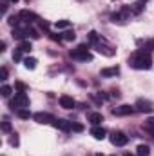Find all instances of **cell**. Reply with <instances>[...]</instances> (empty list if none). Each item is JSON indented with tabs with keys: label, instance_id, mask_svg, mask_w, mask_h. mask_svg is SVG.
<instances>
[{
	"label": "cell",
	"instance_id": "1",
	"mask_svg": "<svg viewBox=\"0 0 154 156\" xmlns=\"http://www.w3.org/2000/svg\"><path fill=\"white\" fill-rule=\"evenodd\" d=\"M151 64H152V56L145 49H138L136 53H132L129 56V66L132 69H149Z\"/></svg>",
	"mask_w": 154,
	"mask_h": 156
},
{
	"label": "cell",
	"instance_id": "2",
	"mask_svg": "<svg viewBox=\"0 0 154 156\" xmlns=\"http://www.w3.org/2000/svg\"><path fill=\"white\" fill-rule=\"evenodd\" d=\"M87 38H89V42L94 45V49H96L100 55H105V56H114V55H116L114 47H113V45H109V44L102 38L96 31H91V33L87 35Z\"/></svg>",
	"mask_w": 154,
	"mask_h": 156
},
{
	"label": "cell",
	"instance_id": "3",
	"mask_svg": "<svg viewBox=\"0 0 154 156\" xmlns=\"http://www.w3.org/2000/svg\"><path fill=\"white\" fill-rule=\"evenodd\" d=\"M71 58L73 60H80V62H87V60H93V55L89 53V45L87 44H80L78 47L71 49Z\"/></svg>",
	"mask_w": 154,
	"mask_h": 156
},
{
	"label": "cell",
	"instance_id": "4",
	"mask_svg": "<svg viewBox=\"0 0 154 156\" xmlns=\"http://www.w3.org/2000/svg\"><path fill=\"white\" fill-rule=\"evenodd\" d=\"M9 107H11L13 111L27 109V107H29V98H27V94H26V93H16L15 98L9 102Z\"/></svg>",
	"mask_w": 154,
	"mask_h": 156
},
{
	"label": "cell",
	"instance_id": "5",
	"mask_svg": "<svg viewBox=\"0 0 154 156\" xmlns=\"http://www.w3.org/2000/svg\"><path fill=\"white\" fill-rule=\"evenodd\" d=\"M131 13H132V11H131V7H121L118 13L111 15V20H113L114 24H116V22H118V24H125V22L131 18Z\"/></svg>",
	"mask_w": 154,
	"mask_h": 156
},
{
	"label": "cell",
	"instance_id": "6",
	"mask_svg": "<svg viewBox=\"0 0 154 156\" xmlns=\"http://www.w3.org/2000/svg\"><path fill=\"white\" fill-rule=\"evenodd\" d=\"M127 142H129V136L125 133H121V131H113L111 133V144L113 145L123 147V145H127Z\"/></svg>",
	"mask_w": 154,
	"mask_h": 156
},
{
	"label": "cell",
	"instance_id": "7",
	"mask_svg": "<svg viewBox=\"0 0 154 156\" xmlns=\"http://www.w3.org/2000/svg\"><path fill=\"white\" fill-rule=\"evenodd\" d=\"M18 16H20V20L24 22V24H27V26H31V24H35V22H38V15H35L33 11H29V9H22L20 13H18Z\"/></svg>",
	"mask_w": 154,
	"mask_h": 156
},
{
	"label": "cell",
	"instance_id": "8",
	"mask_svg": "<svg viewBox=\"0 0 154 156\" xmlns=\"http://www.w3.org/2000/svg\"><path fill=\"white\" fill-rule=\"evenodd\" d=\"M53 125H54L56 129L64 131V133H69V131H73V122H69V120H64V118H54Z\"/></svg>",
	"mask_w": 154,
	"mask_h": 156
},
{
	"label": "cell",
	"instance_id": "9",
	"mask_svg": "<svg viewBox=\"0 0 154 156\" xmlns=\"http://www.w3.org/2000/svg\"><path fill=\"white\" fill-rule=\"evenodd\" d=\"M134 107H136V111H138V113H152V111H154L152 102H149V100H138Z\"/></svg>",
	"mask_w": 154,
	"mask_h": 156
},
{
	"label": "cell",
	"instance_id": "10",
	"mask_svg": "<svg viewBox=\"0 0 154 156\" xmlns=\"http://www.w3.org/2000/svg\"><path fill=\"white\" fill-rule=\"evenodd\" d=\"M33 120L38 122V123H53L54 122V116L49 115V113H35L33 115Z\"/></svg>",
	"mask_w": 154,
	"mask_h": 156
},
{
	"label": "cell",
	"instance_id": "11",
	"mask_svg": "<svg viewBox=\"0 0 154 156\" xmlns=\"http://www.w3.org/2000/svg\"><path fill=\"white\" fill-rule=\"evenodd\" d=\"M132 113H134V107H131V105L113 107V115H116V116H127V115H132Z\"/></svg>",
	"mask_w": 154,
	"mask_h": 156
},
{
	"label": "cell",
	"instance_id": "12",
	"mask_svg": "<svg viewBox=\"0 0 154 156\" xmlns=\"http://www.w3.org/2000/svg\"><path fill=\"white\" fill-rule=\"evenodd\" d=\"M105 134H107V131H105L103 127H100V125H94V127L91 129V136H93L94 140H103Z\"/></svg>",
	"mask_w": 154,
	"mask_h": 156
},
{
	"label": "cell",
	"instance_id": "13",
	"mask_svg": "<svg viewBox=\"0 0 154 156\" xmlns=\"http://www.w3.org/2000/svg\"><path fill=\"white\" fill-rule=\"evenodd\" d=\"M100 75L103 78H111V76H118L120 75V67L114 66V67H103L102 71H100Z\"/></svg>",
	"mask_w": 154,
	"mask_h": 156
},
{
	"label": "cell",
	"instance_id": "14",
	"mask_svg": "<svg viewBox=\"0 0 154 156\" xmlns=\"http://www.w3.org/2000/svg\"><path fill=\"white\" fill-rule=\"evenodd\" d=\"M60 105L64 107V109H73L75 105H76V102L71 98V96H67V94H64V96H60Z\"/></svg>",
	"mask_w": 154,
	"mask_h": 156
},
{
	"label": "cell",
	"instance_id": "15",
	"mask_svg": "<svg viewBox=\"0 0 154 156\" xmlns=\"http://www.w3.org/2000/svg\"><path fill=\"white\" fill-rule=\"evenodd\" d=\"M145 2H147V0H138V2H134V4L131 5V11H132L134 15L142 13V11H143V7H145Z\"/></svg>",
	"mask_w": 154,
	"mask_h": 156
},
{
	"label": "cell",
	"instance_id": "16",
	"mask_svg": "<svg viewBox=\"0 0 154 156\" xmlns=\"http://www.w3.org/2000/svg\"><path fill=\"white\" fill-rule=\"evenodd\" d=\"M89 122H91L93 125H100V123L103 122L102 113H91V115H89Z\"/></svg>",
	"mask_w": 154,
	"mask_h": 156
},
{
	"label": "cell",
	"instance_id": "17",
	"mask_svg": "<svg viewBox=\"0 0 154 156\" xmlns=\"http://www.w3.org/2000/svg\"><path fill=\"white\" fill-rule=\"evenodd\" d=\"M16 49H18L20 53H29L33 47H31V42H29V40H24V42H20V45H18Z\"/></svg>",
	"mask_w": 154,
	"mask_h": 156
},
{
	"label": "cell",
	"instance_id": "18",
	"mask_svg": "<svg viewBox=\"0 0 154 156\" xmlns=\"http://www.w3.org/2000/svg\"><path fill=\"white\" fill-rule=\"evenodd\" d=\"M37 64H38V60H37V58H33V56L24 58V66H26L27 69H35V67H37Z\"/></svg>",
	"mask_w": 154,
	"mask_h": 156
},
{
	"label": "cell",
	"instance_id": "19",
	"mask_svg": "<svg viewBox=\"0 0 154 156\" xmlns=\"http://www.w3.org/2000/svg\"><path fill=\"white\" fill-rule=\"evenodd\" d=\"M149 154H151L149 145H138V149H136V156H149Z\"/></svg>",
	"mask_w": 154,
	"mask_h": 156
},
{
	"label": "cell",
	"instance_id": "20",
	"mask_svg": "<svg viewBox=\"0 0 154 156\" xmlns=\"http://www.w3.org/2000/svg\"><path fill=\"white\" fill-rule=\"evenodd\" d=\"M16 115L22 118V120H29V118H31V113H29L27 109H20V111H16Z\"/></svg>",
	"mask_w": 154,
	"mask_h": 156
},
{
	"label": "cell",
	"instance_id": "21",
	"mask_svg": "<svg viewBox=\"0 0 154 156\" xmlns=\"http://www.w3.org/2000/svg\"><path fill=\"white\" fill-rule=\"evenodd\" d=\"M69 26H71V22H69V20H60V22H56V24H54V27H56V29H64V27H69Z\"/></svg>",
	"mask_w": 154,
	"mask_h": 156
},
{
	"label": "cell",
	"instance_id": "22",
	"mask_svg": "<svg viewBox=\"0 0 154 156\" xmlns=\"http://www.w3.org/2000/svg\"><path fill=\"white\" fill-rule=\"evenodd\" d=\"M147 131H151V133H154V116L152 118H149L147 122H145V125H143Z\"/></svg>",
	"mask_w": 154,
	"mask_h": 156
},
{
	"label": "cell",
	"instance_id": "23",
	"mask_svg": "<svg viewBox=\"0 0 154 156\" xmlns=\"http://www.w3.org/2000/svg\"><path fill=\"white\" fill-rule=\"evenodd\" d=\"M11 91H13V89H11V87H9V85H2V89H0V94H2V96H5V98H7V96H9V94H11Z\"/></svg>",
	"mask_w": 154,
	"mask_h": 156
},
{
	"label": "cell",
	"instance_id": "24",
	"mask_svg": "<svg viewBox=\"0 0 154 156\" xmlns=\"http://www.w3.org/2000/svg\"><path fill=\"white\" fill-rule=\"evenodd\" d=\"M2 131H4V133H9V131H11V123H9L7 120L2 122Z\"/></svg>",
	"mask_w": 154,
	"mask_h": 156
},
{
	"label": "cell",
	"instance_id": "25",
	"mask_svg": "<svg viewBox=\"0 0 154 156\" xmlns=\"http://www.w3.org/2000/svg\"><path fill=\"white\" fill-rule=\"evenodd\" d=\"M9 144H11L13 147H16V145H18V136H16V133H15V134H11V138H9Z\"/></svg>",
	"mask_w": 154,
	"mask_h": 156
},
{
	"label": "cell",
	"instance_id": "26",
	"mask_svg": "<svg viewBox=\"0 0 154 156\" xmlns=\"http://www.w3.org/2000/svg\"><path fill=\"white\" fill-rule=\"evenodd\" d=\"M62 40H75V33H71V31L64 33V37H62Z\"/></svg>",
	"mask_w": 154,
	"mask_h": 156
},
{
	"label": "cell",
	"instance_id": "27",
	"mask_svg": "<svg viewBox=\"0 0 154 156\" xmlns=\"http://www.w3.org/2000/svg\"><path fill=\"white\" fill-rule=\"evenodd\" d=\"M16 89H18V93H26V85L22 82H16Z\"/></svg>",
	"mask_w": 154,
	"mask_h": 156
},
{
	"label": "cell",
	"instance_id": "28",
	"mask_svg": "<svg viewBox=\"0 0 154 156\" xmlns=\"http://www.w3.org/2000/svg\"><path fill=\"white\" fill-rule=\"evenodd\" d=\"M73 131H76V133H82V131H83V125H80V123H73Z\"/></svg>",
	"mask_w": 154,
	"mask_h": 156
},
{
	"label": "cell",
	"instance_id": "29",
	"mask_svg": "<svg viewBox=\"0 0 154 156\" xmlns=\"http://www.w3.org/2000/svg\"><path fill=\"white\" fill-rule=\"evenodd\" d=\"M0 78H2V80H5V78H7V69H5V67H2V69H0Z\"/></svg>",
	"mask_w": 154,
	"mask_h": 156
},
{
	"label": "cell",
	"instance_id": "30",
	"mask_svg": "<svg viewBox=\"0 0 154 156\" xmlns=\"http://www.w3.org/2000/svg\"><path fill=\"white\" fill-rule=\"evenodd\" d=\"M11 2H18V0H11Z\"/></svg>",
	"mask_w": 154,
	"mask_h": 156
},
{
	"label": "cell",
	"instance_id": "31",
	"mask_svg": "<svg viewBox=\"0 0 154 156\" xmlns=\"http://www.w3.org/2000/svg\"><path fill=\"white\" fill-rule=\"evenodd\" d=\"M111 156H116V154H111Z\"/></svg>",
	"mask_w": 154,
	"mask_h": 156
}]
</instances>
